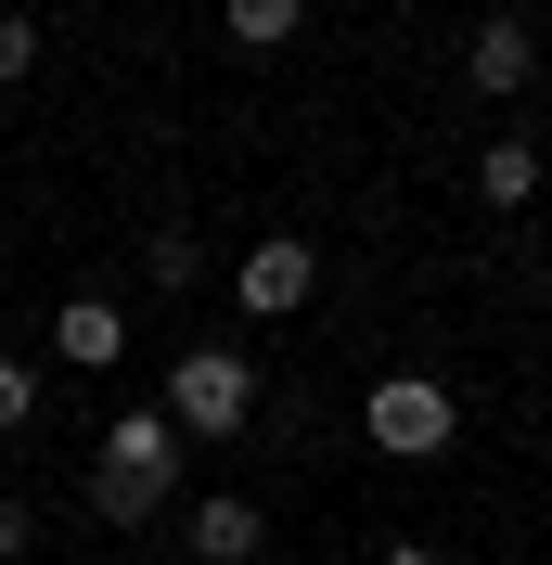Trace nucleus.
<instances>
[{
	"instance_id": "obj_3",
	"label": "nucleus",
	"mask_w": 552,
	"mask_h": 565,
	"mask_svg": "<svg viewBox=\"0 0 552 565\" xmlns=\"http://www.w3.org/2000/svg\"><path fill=\"white\" fill-rule=\"evenodd\" d=\"M168 412L193 424V437H244V412H257V360H244V348H180Z\"/></svg>"
},
{
	"instance_id": "obj_13",
	"label": "nucleus",
	"mask_w": 552,
	"mask_h": 565,
	"mask_svg": "<svg viewBox=\"0 0 552 565\" xmlns=\"http://www.w3.org/2000/svg\"><path fill=\"white\" fill-rule=\"evenodd\" d=\"M26 540H39V514H26V501H0V565L26 553Z\"/></svg>"
},
{
	"instance_id": "obj_6",
	"label": "nucleus",
	"mask_w": 552,
	"mask_h": 565,
	"mask_svg": "<svg viewBox=\"0 0 552 565\" xmlns=\"http://www.w3.org/2000/svg\"><path fill=\"white\" fill-rule=\"evenodd\" d=\"M52 360H65V373H116V360H129V309H116V296H65V309H52Z\"/></svg>"
},
{
	"instance_id": "obj_8",
	"label": "nucleus",
	"mask_w": 552,
	"mask_h": 565,
	"mask_svg": "<svg viewBox=\"0 0 552 565\" xmlns=\"http://www.w3.org/2000/svg\"><path fill=\"white\" fill-rule=\"evenodd\" d=\"M527 193H540V141H514V129H501V141L476 154V206H501V218H514Z\"/></svg>"
},
{
	"instance_id": "obj_2",
	"label": "nucleus",
	"mask_w": 552,
	"mask_h": 565,
	"mask_svg": "<svg viewBox=\"0 0 552 565\" xmlns=\"http://www.w3.org/2000/svg\"><path fill=\"white\" fill-rule=\"evenodd\" d=\"M360 437H373L385 462H437L449 437H463V398H449L437 373H385V386L360 398Z\"/></svg>"
},
{
	"instance_id": "obj_15",
	"label": "nucleus",
	"mask_w": 552,
	"mask_h": 565,
	"mask_svg": "<svg viewBox=\"0 0 552 565\" xmlns=\"http://www.w3.org/2000/svg\"><path fill=\"white\" fill-rule=\"evenodd\" d=\"M540 77H552V65H540Z\"/></svg>"
},
{
	"instance_id": "obj_5",
	"label": "nucleus",
	"mask_w": 552,
	"mask_h": 565,
	"mask_svg": "<svg viewBox=\"0 0 552 565\" xmlns=\"http://www.w3.org/2000/svg\"><path fill=\"white\" fill-rule=\"evenodd\" d=\"M540 65H552V52H540V26H527L514 0H501V13H476V39H463V90H488V104H501V90H527Z\"/></svg>"
},
{
	"instance_id": "obj_14",
	"label": "nucleus",
	"mask_w": 552,
	"mask_h": 565,
	"mask_svg": "<svg viewBox=\"0 0 552 565\" xmlns=\"http://www.w3.org/2000/svg\"><path fill=\"white\" fill-rule=\"evenodd\" d=\"M373 565H449V553H437V540H385Z\"/></svg>"
},
{
	"instance_id": "obj_1",
	"label": "nucleus",
	"mask_w": 552,
	"mask_h": 565,
	"mask_svg": "<svg viewBox=\"0 0 552 565\" xmlns=\"http://www.w3.org/2000/svg\"><path fill=\"white\" fill-rule=\"evenodd\" d=\"M180 450H193V424L155 398V412H116L104 450H91V501H104V527H155L180 501Z\"/></svg>"
},
{
	"instance_id": "obj_9",
	"label": "nucleus",
	"mask_w": 552,
	"mask_h": 565,
	"mask_svg": "<svg viewBox=\"0 0 552 565\" xmlns=\"http://www.w3.org/2000/svg\"><path fill=\"white\" fill-rule=\"evenodd\" d=\"M219 26H232L244 52H283V39L309 26V0H219Z\"/></svg>"
},
{
	"instance_id": "obj_11",
	"label": "nucleus",
	"mask_w": 552,
	"mask_h": 565,
	"mask_svg": "<svg viewBox=\"0 0 552 565\" xmlns=\"http://www.w3.org/2000/svg\"><path fill=\"white\" fill-rule=\"evenodd\" d=\"M141 270H155V282L180 296V282H206V245H193V232L168 218V232H141Z\"/></svg>"
},
{
	"instance_id": "obj_12",
	"label": "nucleus",
	"mask_w": 552,
	"mask_h": 565,
	"mask_svg": "<svg viewBox=\"0 0 552 565\" xmlns=\"http://www.w3.org/2000/svg\"><path fill=\"white\" fill-rule=\"evenodd\" d=\"M26 424H39V373H26V360H0V437H26Z\"/></svg>"
},
{
	"instance_id": "obj_10",
	"label": "nucleus",
	"mask_w": 552,
	"mask_h": 565,
	"mask_svg": "<svg viewBox=\"0 0 552 565\" xmlns=\"http://www.w3.org/2000/svg\"><path fill=\"white\" fill-rule=\"evenodd\" d=\"M39 52H52V39H39V13H26V0H0V90H26Z\"/></svg>"
},
{
	"instance_id": "obj_4",
	"label": "nucleus",
	"mask_w": 552,
	"mask_h": 565,
	"mask_svg": "<svg viewBox=\"0 0 552 565\" xmlns=\"http://www.w3.org/2000/svg\"><path fill=\"white\" fill-rule=\"evenodd\" d=\"M232 296H244V321H296L321 296V245L309 232H257V245L232 257Z\"/></svg>"
},
{
	"instance_id": "obj_7",
	"label": "nucleus",
	"mask_w": 552,
	"mask_h": 565,
	"mask_svg": "<svg viewBox=\"0 0 552 565\" xmlns=\"http://www.w3.org/2000/svg\"><path fill=\"white\" fill-rule=\"evenodd\" d=\"M180 553L193 565H257L270 553V514H257V501H193V514H180Z\"/></svg>"
}]
</instances>
